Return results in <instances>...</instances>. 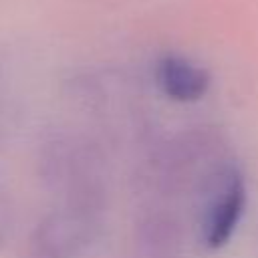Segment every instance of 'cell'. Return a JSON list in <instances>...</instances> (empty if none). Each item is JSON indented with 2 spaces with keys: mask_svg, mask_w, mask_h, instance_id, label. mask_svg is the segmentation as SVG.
<instances>
[{
  "mask_svg": "<svg viewBox=\"0 0 258 258\" xmlns=\"http://www.w3.org/2000/svg\"><path fill=\"white\" fill-rule=\"evenodd\" d=\"M206 198L200 228L202 240L210 250H218L234 236L246 208V181L236 165L222 163L200 185Z\"/></svg>",
  "mask_w": 258,
  "mask_h": 258,
  "instance_id": "1",
  "label": "cell"
},
{
  "mask_svg": "<svg viewBox=\"0 0 258 258\" xmlns=\"http://www.w3.org/2000/svg\"><path fill=\"white\" fill-rule=\"evenodd\" d=\"M89 218L75 214H52L38 224L30 238V258H75L87 236Z\"/></svg>",
  "mask_w": 258,
  "mask_h": 258,
  "instance_id": "2",
  "label": "cell"
},
{
  "mask_svg": "<svg viewBox=\"0 0 258 258\" xmlns=\"http://www.w3.org/2000/svg\"><path fill=\"white\" fill-rule=\"evenodd\" d=\"M157 85L165 97L177 103L200 101L212 85L210 73L179 54H165L157 62Z\"/></svg>",
  "mask_w": 258,
  "mask_h": 258,
  "instance_id": "3",
  "label": "cell"
},
{
  "mask_svg": "<svg viewBox=\"0 0 258 258\" xmlns=\"http://www.w3.org/2000/svg\"><path fill=\"white\" fill-rule=\"evenodd\" d=\"M141 258H173L179 248V224L165 214L147 216L137 230Z\"/></svg>",
  "mask_w": 258,
  "mask_h": 258,
  "instance_id": "4",
  "label": "cell"
},
{
  "mask_svg": "<svg viewBox=\"0 0 258 258\" xmlns=\"http://www.w3.org/2000/svg\"><path fill=\"white\" fill-rule=\"evenodd\" d=\"M256 258H258V254H256Z\"/></svg>",
  "mask_w": 258,
  "mask_h": 258,
  "instance_id": "5",
  "label": "cell"
}]
</instances>
